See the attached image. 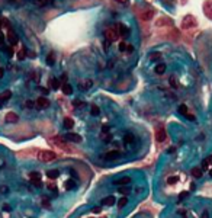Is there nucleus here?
<instances>
[{"label":"nucleus","mask_w":212,"mask_h":218,"mask_svg":"<svg viewBox=\"0 0 212 218\" xmlns=\"http://www.w3.org/2000/svg\"><path fill=\"white\" fill-rule=\"evenodd\" d=\"M168 82H170V86L173 87V89H177V87H179L177 80H176V77H174V76L170 77V79H168Z\"/></svg>","instance_id":"cd10ccee"},{"label":"nucleus","mask_w":212,"mask_h":218,"mask_svg":"<svg viewBox=\"0 0 212 218\" xmlns=\"http://www.w3.org/2000/svg\"><path fill=\"white\" fill-rule=\"evenodd\" d=\"M42 207L44 208H51V204H49L48 199H42Z\"/></svg>","instance_id":"e433bc0d"},{"label":"nucleus","mask_w":212,"mask_h":218,"mask_svg":"<svg viewBox=\"0 0 212 218\" xmlns=\"http://www.w3.org/2000/svg\"><path fill=\"white\" fill-rule=\"evenodd\" d=\"M109 45H111L109 41H105V42H103V50H105V51H108V50H109Z\"/></svg>","instance_id":"a19ab883"},{"label":"nucleus","mask_w":212,"mask_h":218,"mask_svg":"<svg viewBox=\"0 0 212 218\" xmlns=\"http://www.w3.org/2000/svg\"><path fill=\"white\" fill-rule=\"evenodd\" d=\"M118 192H121L122 195H128L129 194V189L126 186H118Z\"/></svg>","instance_id":"7c9ffc66"},{"label":"nucleus","mask_w":212,"mask_h":218,"mask_svg":"<svg viewBox=\"0 0 212 218\" xmlns=\"http://www.w3.org/2000/svg\"><path fill=\"white\" fill-rule=\"evenodd\" d=\"M206 160H208V163H209V166H211V164H212V154H211V156H208V157H206Z\"/></svg>","instance_id":"603ef678"},{"label":"nucleus","mask_w":212,"mask_h":218,"mask_svg":"<svg viewBox=\"0 0 212 218\" xmlns=\"http://www.w3.org/2000/svg\"><path fill=\"white\" fill-rule=\"evenodd\" d=\"M113 183L116 186H126V185L131 183V177H121V179H116Z\"/></svg>","instance_id":"9d476101"},{"label":"nucleus","mask_w":212,"mask_h":218,"mask_svg":"<svg viewBox=\"0 0 212 218\" xmlns=\"http://www.w3.org/2000/svg\"><path fill=\"white\" fill-rule=\"evenodd\" d=\"M118 33H121L122 36H126L129 33V29L123 25V23H118Z\"/></svg>","instance_id":"ddd939ff"},{"label":"nucleus","mask_w":212,"mask_h":218,"mask_svg":"<svg viewBox=\"0 0 212 218\" xmlns=\"http://www.w3.org/2000/svg\"><path fill=\"white\" fill-rule=\"evenodd\" d=\"M3 76H4V68H3V67H0V79H1Z\"/></svg>","instance_id":"3c124183"},{"label":"nucleus","mask_w":212,"mask_h":218,"mask_svg":"<svg viewBox=\"0 0 212 218\" xmlns=\"http://www.w3.org/2000/svg\"><path fill=\"white\" fill-rule=\"evenodd\" d=\"M205 12H206V16L209 18L212 21V4L209 6V4H206V7H205Z\"/></svg>","instance_id":"473e14b6"},{"label":"nucleus","mask_w":212,"mask_h":218,"mask_svg":"<svg viewBox=\"0 0 212 218\" xmlns=\"http://www.w3.org/2000/svg\"><path fill=\"white\" fill-rule=\"evenodd\" d=\"M74 183H73V182H67V185H66V188H67V189H70V188H74Z\"/></svg>","instance_id":"de8ad7c7"},{"label":"nucleus","mask_w":212,"mask_h":218,"mask_svg":"<svg viewBox=\"0 0 212 218\" xmlns=\"http://www.w3.org/2000/svg\"><path fill=\"white\" fill-rule=\"evenodd\" d=\"M12 96V92L10 90H6V92H3L1 95H0V103H4L6 100H9Z\"/></svg>","instance_id":"4468645a"},{"label":"nucleus","mask_w":212,"mask_h":218,"mask_svg":"<svg viewBox=\"0 0 212 218\" xmlns=\"http://www.w3.org/2000/svg\"><path fill=\"white\" fill-rule=\"evenodd\" d=\"M34 4L36 7H44L48 4V0H34Z\"/></svg>","instance_id":"a878e982"},{"label":"nucleus","mask_w":212,"mask_h":218,"mask_svg":"<svg viewBox=\"0 0 212 218\" xmlns=\"http://www.w3.org/2000/svg\"><path fill=\"white\" fill-rule=\"evenodd\" d=\"M47 176H48V179L54 180V179H57V177L60 176V172H58V170H48V172H47Z\"/></svg>","instance_id":"6ab92c4d"},{"label":"nucleus","mask_w":212,"mask_h":218,"mask_svg":"<svg viewBox=\"0 0 212 218\" xmlns=\"http://www.w3.org/2000/svg\"><path fill=\"white\" fill-rule=\"evenodd\" d=\"M192 176L196 177V179H199L202 176V169H199V167H193V169H192Z\"/></svg>","instance_id":"4be33fe9"},{"label":"nucleus","mask_w":212,"mask_h":218,"mask_svg":"<svg viewBox=\"0 0 212 218\" xmlns=\"http://www.w3.org/2000/svg\"><path fill=\"white\" fill-rule=\"evenodd\" d=\"M209 174H211V176H212V170H209Z\"/></svg>","instance_id":"864d4df0"},{"label":"nucleus","mask_w":212,"mask_h":218,"mask_svg":"<svg viewBox=\"0 0 212 218\" xmlns=\"http://www.w3.org/2000/svg\"><path fill=\"white\" fill-rule=\"evenodd\" d=\"M115 1H116V3H119V4H126L129 0H115Z\"/></svg>","instance_id":"49530a36"},{"label":"nucleus","mask_w":212,"mask_h":218,"mask_svg":"<svg viewBox=\"0 0 212 218\" xmlns=\"http://www.w3.org/2000/svg\"><path fill=\"white\" fill-rule=\"evenodd\" d=\"M7 38H9V42L13 44V45H15L16 42H18V35H16L15 32H13V31H10V32H9V35H7Z\"/></svg>","instance_id":"aec40b11"},{"label":"nucleus","mask_w":212,"mask_h":218,"mask_svg":"<svg viewBox=\"0 0 212 218\" xmlns=\"http://www.w3.org/2000/svg\"><path fill=\"white\" fill-rule=\"evenodd\" d=\"M52 141L55 142V145H57V147H61L63 150H67V151H70V150H71V148L68 147L67 144H66V142L63 141V138H58V137H55V138H52Z\"/></svg>","instance_id":"1a4fd4ad"},{"label":"nucleus","mask_w":212,"mask_h":218,"mask_svg":"<svg viewBox=\"0 0 212 218\" xmlns=\"http://www.w3.org/2000/svg\"><path fill=\"white\" fill-rule=\"evenodd\" d=\"M186 118H188L189 121H192V122H195V121H196L195 115H192V113H188V115H186Z\"/></svg>","instance_id":"ea45409f"},{"label":"nucleus","mask_w":212,"mask_h":218,"mask_svg":"<svg viewBox=\"0 0 212 218\" xmlns=\"http://www.w3.org/2000/svg\"><path fill=\"white\" fill-rule=\"evenodd\" d=\"M167 138V134H166V130L163 127H158L156 130V140L158 142H163L164 140Z\"/></svg>","instance_id":"20e7f679"},{"label":"nucleus","mask_w":212,"mask_h":218,"mask_svg":"<svg viewBox=\"0 0 212 218\" xmlns=\"http://www.w3.org/2000/svg\"><path fill=\"white\" fill-rule=\"evenodd\" d=\"M100 211H102V208H100V207H95L93 209H92V212H93V214H99Z\"/></svg>","instance_id":"79ce46f5"},{"label":"nucleus","mask_w":212,"mask_h":218,"mask_svg":"<svg viewBox=\"0 0 212 218\" xmlns=\"http://www.w3.org/2000/svg\"><path fill=\"white\" fill-rule=\"evenodd\" d=\"M61 89H63L64 95H71V93H73V87H71V85H68V83H64V85L61 86Z\"/></svg>","instance_id":"a211bd4d"},{"label":"nucleus","mask_w":212,"mask_h":218,"mask_svg":"<svg viewBox=\"0 0 212 218\" xmlns=\"http://www.w3.org/2000/svg\"><path fill=\"white\" fill-rule=\"evenodd\" d=\"M73 125H74V122H73L71 118H66V119H64V128H66V130H71Z\"/></svg>","instance_id":"b1692460"},{"label":"nucleus","mask_w":212,"mask_h":218,"mask_svg":"<svg viewBox=\"0 0 212 218\" xmlns=\"http://www.w3.org/2000/svg\"><path fill=\"white\" fill-rule=\"evenodd\" d=\"M90 113H92L93 116H98V115L100 113V109H99V106H96V105H92V109H90Z\"/></svg>","instance_id":"bb28decb"},{"label":"nucleus","mask_w":212,"mask_h":218,"mask_svg":"<svg viewBox=\"0 0 212 218\" xmlns=\"http://www.w3.org/2000/svg\"><path fill=\"white\" fill-rule=\"evenodd\" d=\"M35 105H36V108L39 109H45L49 106V100L47 98H44V96H41V98L36 99V102H35Z\"/></svg>","instance_id":"423d86ee"},{"label":"nucleus","mask_w":212,"mask_h":218,"mask_svg":"<svg viewBox=\"0 0 212 218\" xmlns=\"http://www.w3.org/2000/svg\"><path fill=\"white\" fill-rule=\"evenodd\" d=\"M115 204V198L113 196H106L100 201V205H106V207H112Z\"/></svg>","instance_id":"9b49d317"},{"label":"nucleus","mask_w":212,"mask_h":218,"mask_svg":"<svg viewBox=\"0 0 212 218\" xmlns=\"http://www.w3.org/2000/svg\"><path fill=\"white\" fill-rule=\"evenodd\" d=\"M126 51H128V53H132V51H134V47H132V45H128V47H126Z\"/></svg>","instance_id":"09e8293b"},{"label":"nucleus","mask_w":212,"mask_h":218,"mask_svg":"<svg viewBox=\"0 0 212 218\" xmlns=\"http://www.w3.org/2000/svg\"><path fill=\"white\" fill-rule=\"evenodd\" d=\"M123 142H125L126 145L132 144V142H134V135H132V134H125V137H123Z\"/></svg>","instance_id":"412c9836"},{"label":"nucleus","mask_w":212,"mask_h":218,"mask_svg":"<svg viewBox=\"0 0 212 218\" xmlns=\"http://www.w3.org/2000/svg\"><path fill=\"white\" fill-rule=\"evenodd\" d=\"M25 55H26V51H25V48H22V50L18 53V58H19V60H23V58H25Z\"/></svg>","instance_id":"f704fd0d"},{"label":"nucleus","mask_w":212,"mask_h":218,"mask_svg":"<svg viewBox=\"0 0 212 218\" xmlns=\"http://www.w3.org/2000/svg\"><path fill=\"white\" fill-rule=\"evenodd\" d=\"M118 156H119V151H116V150H112V151H108L105 153V160H108V162H112V160H115V159H118Z\"/></svg>","instance_id":"0eeeda50"},{"label":"nucleus","mask_w":212,"mask_h":218,"mask_svg":"<svg viewBox=\"0 0 212 218\" xmlns=\"http://www.w3.org/2000/svg\"><path fill=\"white\" fill-rule=\"evenodd\" d=\"M153 16H154V10H145L141 15V19L143 21H150V19H153Z\"/></svg>","instance_id":"2eb2a0df"},{"label":"nucleus","mask_w":212,"mask_h":218,"mask_svg":"<svg viewBox=\"0 0 212 218\" xmlns=\"http://www.w3.org/2000/svg\"><path fill=\"white\" fill-rule=\"evenodd\" d=\"M201 218H209V212L208 211H203L201 214Z\"/></svg>","instance_id":"c03bdc74"},{"label":"nucleus","mask_w":212,"mask_h":218,"mask_svg":"<svg viewBox=\"0 0 212 218\" xmlns=\"http://www.w3.org/2000/svg\"><path fill=\"white\" fill-rule=\"evenodd\" d=\"M84 103L81 102V100H74V106H83Z\"/></svg>","instance_id":"a18cd8bd"},{"label":"nucleus","mask_w":212,"mask_h":218,"mask_svg":"<svg viewBox=\"0 0 212 218\" xmlns=\"http://www.w3.org/2000/svg\"><path fill=\"white\" fill-rule=\"evenodd\" d=\"M179 112H180L182 115H185V116H186V115L189 113V110H188V106H186V105H180V106H179Z\"/></svg>","instance_id":"c756f323"},{"label":"nucleus","mask_w":212,"mask_h":218,"mask_svg":"<svg viewBox=\"0 0 212 218\" xmlns=\"http://www.w3.org/2000/svg\"><path fill=\"white\" fill-rule=\"evenodd\" d=\"M93 86V82L92 80H86L84 83H80V90H87V89H90V87Z\"/></svg>","instance_id":"f3484780"},{"label":"nucleus","mask_w":212,"mask_h":218,"mask_svg":"<svg viewBox=\"0 0 212 218\" xmlns=\"http://www.w3.org/2000/svg\"><path fill=\"white\" fill-rule=\"evenodd\" d=\"M195 26H196V19L192 15H188V16L183 18V21H182V28L183 29H189V28H195Z\"/></svg>","instance_id":"f03ea898"},{"label":"nucleus","mask_w":212,"mask_h":218,"mask_svg":"<svg viewBox=\"0 0 212 218\" xmlns=\"http://www.w3.org/2000/svg\"><path fill=\"white\" fill-rule=\"evenodd\" d=\"M26 108H34V103H32L31 100H28V102H26Z\"/></svg>","instance_id":"8fccbe9b"},{"label":"nucleus","mask_w":212,"mask_h":218,"mask_svg":"<svg viewBox=\"0 0 212 218\" xmlns=\"http://www.w3.org/2000/svg\"><path fill=\"white\" fill-rule=\"evenodd\" d=\"M183 218H186V217H183Z\"/></svg>","instance_id":"5fc2aeb1"},{"label":"nucleus","mask_w":212,"mask_h":218,"mask_svg":"<svg viewBox=\"0 0 212 218\" xmlns=\"http://www.w3.org/2000/svg\"><path fill=\"white\" fill-rule=\"evenodd\" d=\"M209 169V163H208V160L205 159L203 162H202V170H208Z\"/></svg>","instance_id":"c9c22d12"},{"label":"nucleus","mask_w":212,"mask_h":218,"mask_svg":"<svg viewBox=\"0 0 212 218\" xmlns=\"http://www.w3.org/2000/svg\"><path fill=\"white\" fill-rule=\"evenodd\" d=\"M54 63H55V55H54V53H49L47 55V64L54 65Z\"/></svg>","instance_id":"5701e85b"},{"label":"nucleus","mask_w":212,"mask_h":218,"mask_svg":"<svg viewBox=\"0 0 212 218\" xmlns=\"http://www.w3.org/2000/svg\"><path fill=\"white\" fill-rule=\"evenodd\" d=\"M150 60L151 61H158V60H161V53H151L150 54Z\"/></svg>","instance_id":"393cba45"},{"label":"nucleus","mask_w":212,"mask_h":218,"mask_svg":"<svg viewBox=\"0 0 212 218\" xmlns=\"http://www.w3.org/2000/svg\"><path fill=\"white\" fill-rule=\"evenodd\" d=\"M154 71H156L157 74H164V71H166V64H164V63L157 64L156 68H154Z\"/></svg>","instance_id":"dca6fc26"},{"label":"nucleus","mask_w":212,"mask_h":218,"mask_svg":"<svg viewBox=\"0 0 212 218\" xmlns=\"http://www.w3.org/2000/svg\"><path fill=\"white\" fill-rule=\"evenodd\" d=\"M51 83H52V87H54V89H58V87H60V83H58V80H57V79H52V80H51Z\"/></svg>","instance_id":"4c0bfd02"},{"label":"nucleus","mask_w":212,"mask_h":218,"mask_svg":"<svg viewBox=\"0 0 212 218\" xmlns=\"http://www.w3.org/2000/svg\"><path fill=\"white\" fill-rule=\"evenodd\" d=\"M126 47H128V45H126L125 42H121V44H119V50H121V51H125V50H126Z\"/></svg>","instance_id":"37998d69"},{"label":"nucleus","mask_w":212,"mask_h":218,"mask_svg":"<svg viewBox=\"0 0 212 218\" xmlns=\"http://www.w3.org/2000/svg\"><path fill=\"white\" fill-rule=\"evenodd\" d=\"M167 183L168 185H174V183H177V176H170L167 179Z\"/></svg>","instance_id":"72a5a7b5"},{"label":"nucleus","mask_w":212,"mask_h":218,"mask_svg":"<svg viewBox=\"0 0 212 218\" xmlns=\"http://www.w3.org/2000/svg\"><path fill=\"white\" fill-rule=\"evenodd\" d=\"M103 35H105L106 41H109V42H113V41H116V39H118V35H119V33L116 32L115 29H112V28H108V29H105Z\"/></svg>","instance_id":"7ed1b4c3"},{"label":"nucleus","mask_w":212,"mask_h":218,"mask_svg":"<svg viewBox=\"0 0 212 218\" xmlns=\"http://www.w3.org/2000/svg\"><path fill=\"white\" fill-rule=\"evenodd\" d=\"M38 159L44 163H49V162H54L57 159V154L54 151H48V150H42V151L38 153Z\"/></svg>","instance_id":"f257e3e1"},{"label":"nucleus","mask_w":212,"mask_h":218,"mask_svg":"<svg viewBox=\"0 0 212 218\" xmlns=\"http://www.w3.org/2000/svg\"><path fill=\"white\" fill-rule=\"evenodd\" d=\"M0 22H1V21H0Z\"/></svg>","instance_id":"6e6d98bb"},{"label":"nucleus","mask_w":212,"mask_h":218,"mask_svg":"<svg viewBox=\"0 0 212 218\" xmlns=\"http://www.w3.org/2000/svg\"><path fill=\"white\" fill-rule=\"evenodd\" d=\"M4 119H6V122H9V124H13V122H18V121H19V116H18V113H15V112H7Z\"/></svg>","instance_id":"6e6552de"},{"label":"nucleus","mask_w":212,"mask_h":218,"mask_svg":"<svg viewBox=\"0 0 212 218\" xmlns=\"http://www.w3.org/2000/svg\"><path fill=\"white\" fill-rule=\"evenodd\" d=\"M67 140L71 142H80L81 141V137L78 134H74V132H68L67 134Z\"/></svg>","instance_id":"f8f14e48"},{"label":"nucleus","mask_w":212,"mask_h":218,"mask_svg":"<svg viewBox=\"0 0 212 218\" xmlns=\"http://www.w3.org/2000/svg\"><path fill=\"white\" fill-rule=\"evenodd\" d=\"M126 204H128V198H126V196H123V198H121V199L118 201V207L119 208H123Z\"/></svg>","instance_id":"c85d7f7f"},{"label":"nucleus","mask_w":212,"mask_h":218,"mask_svg":"<svg viewBox=\"0 0 212 218\" xmlns=\"http://www.w3.org/2000/svg\"><path fill=\"white\" fill-rule=\"evenodd\" d=\"M188 195H189V192H188V191H183V192L179 195L177 202H183V199H185V198H188Z\"/></svg>","instance_id":"2f4dec72"},{"label":"nucleus","mask_w":212,"mask_h":218,"mask_svg":"<svg viewBox=\"0 0 212 218\" xmlns=\"http://www.w3.org/2000/svg\"><path fill=\"white\" fill-rule=\"evenodd\" d=\"M7 192H9L7 186H0V194H7Z\"/></svg>","instance_id":"58836bf2"},{"label":"nucleus","mask_w":212,"mask_h":218,"mask_svg":"<svg viewBox=\"0 0 212 218\" xmlns=\"http://www.w3.org/2000/svg\"><path fill=\"white\" fill-rule=\"evenodd\" d=\"M29 177H31V182H32L35 186H38V188H41V186H42L41 174L38 173V172H32V173L29 174Z\"/></svg>","instance_id":"39448f33"}]
</instances>
